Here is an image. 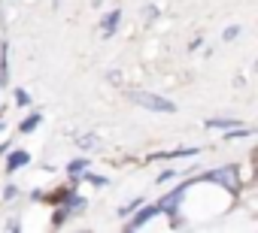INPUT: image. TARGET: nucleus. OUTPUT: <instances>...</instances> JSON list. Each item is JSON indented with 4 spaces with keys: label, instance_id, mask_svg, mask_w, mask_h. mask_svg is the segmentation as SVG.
<instances>
[{
    "label": "nucleus",
    "instance_id": "9",
    "mask_svg": "<svg viewBox=\"0 0 258 233\" xmlns=\"http://www.w3.org/2000/svg\"><path fill=\"white\" fill-rule=\"evenodd\" d=\"M10 49H7V43L0 46V85H7V79H10Z\"/></svg>",
    "mask_w": 258,
    "mask_h": 233
},
{
    "label": "nucleus",
    "instance_id": "4",
    "mask_svg": "<svg viewBox=\"0 0 258 233\" xmlns=\"http://www.w3.org/2000/svg\"><path fill=\"white\" fill-rule=\"evenodd\" d=\"M118 22H121V10H112V13H106V16L100 19V34H103V40H109V37L118 31Z\"/></svg>",
    "mask_w": 258,
    "mask_h": 233
},
{
    "label": "nucleus",
    "instance_id": "21",
    "mask_svg": "<svg viewBox=\"0 0 258 233\" xmlns=\"http://www.w3.org/2000/svg\"><path fill=\"white\" fill-rule=\"evenodd\" d=\"M4 128H7V125H4V122H0V131H4Z\"/></svg>",
    "mask_w": 258,
    "mask_h": 233
},
{
    "label": "nucleus",
    "instance_id": "6",
    "mask_svg": "<svg viewBox=\"0 0 258 233\" xmlns=\"http://www.w3.org/2000/svg\"><path fill=\"white\" fill-rule=\"evenodd\" d=\"M246 137H252V131H249V128H243V125H234V128L222 131V140H225V143H234V140H246Z\"/></svg>",
    "mask_w": 258,
    "mask_h": 233
},
{
    "label": "nucleus",
    "instance_id": "2",
    "mask_svg": "<svg viewBox=\"0 0 258 233\" xmlns=\"http://www.w3.org/2000/svg\"><path fill=\"white\" fill-rule=\"evenodd\" d=\"M195 182H219V185H225V191H240V176L234 167H219L213 173H201Z\"/></svg>",
    "mask_w": 258,
    "mask_h": 233
},
{
    "label": "nucleus",
    "instance_id": "8",
    "mask_svg": "<svg viewBox=\"0 0 258 233\" xmlns=\"http://www.w3.org/2000/svg\"><path fill=\"white\" fill-rule=\"evenodd\" d=\"M40 125H43V115H40V112H31L28 119H25V122L19 125V131H22V134H34V131H37Z\"/></svg>",
    "mask_w": 258,
    "mask_h": 233
},
{
    "label": "nucleus",
    "instance_id": "14",
    "mask_svg": "<svg viewBox=\"0 0 258 233\" xmlns=\"http://www.w3.org/2000/svg\"><path fill=\"white\" fill-rule=\"evenodd\" d=\"M82 176H85V182H91V185H94V188H106V179H103V176H94V173H91V170H85V173H82Z\"/></svg>",
    "mask_w": 258,
    "mask_h": 233
},
{
    "label": "nucleus",
    "instance_id": "7",
    "mask_svg": "<svg viewBox=\"0 0 258 233\" xmlns=\"http://www.w3.org/2000/svg\"><path fill=\"white\" fill-rule=\"evenodd\" d=\"M234 125H240V119H207V122H204L207 131H228V128H234Z\"/></svg>",
    "mask_w": 258,
    "mask_h": 233
},
{
    "label": "nucleus",
    "instance_id": "20",
    "mask_svg": "<svg viewBox=\"0 0 258 233\" xmlns=\"http://www.w3.org/2000/svg\"><path fill=\"white\" fill-rule=\"evenodd\" d=\"M10 152V143H4V146H0V155H7Z\"/></svg>",
    "mask_w": 258,
    "mask_h": 233
},
{
    "label": "nucleus",
    "instance_id": "16",
    "mask_svg": "<svg viewBox=\"0 0 258 233\" xmlns=\"http://www.w3.org/2000/svg\"><path fill=\"white\" fill-rule=\"evenodd\" d=\"M16 103H19V106H31V94H28L25 88H19V91H16Z\"/></svg>",
    "mask_w": 258,
    "mask_h": 233
},
{
    "label": "nucleus",
    "instance_id": "11",
    "mask_svg": "<svg viewBox=\"0 0 258 233\" xmlns=\"http://www.w3.org/2000/svg\"><path fill=\"white\" fill-rule=\"evenodd\" d=\"M76 146L82 152H91V149H97V137L94 134H82V137H76Z\"/></svg>",
    "mask_w": 258,
    "mask_h": 233
},
{
    "label": "nucleus",
    "instance_id": "3",
    "mask_svg": "<svg viewBox=\"0 0 258 233\" xmlns=\"http://www.w3.org/2000/svg\"><path fill=\"white\" fill-rule=\"evenodd\" d=\"M134 212H137V215H134L131 221H127V230H140L146 221H152V218L161 212V206H158V203H155V206H137Z\"/></svg>",
    "mask_w": 258,
    "mask_h": 233
},
{
    "label": "nucleus",
    "instance_id": "1",
    "mask_svg": "<svg viewBox=\"0 0 258 233\" xmlns=\"http://www.w3.org/2000/svg\"><path fill=\"white\" fill-rule=\"evenodd\" d=\"M127 100L131 103H137V106H143V109H149V112H164V115H173L176 112V103L173 100H167V97H161V94H152V91H131L127 94Z\"/></svg>",
    "mask_w": 258,
    "mask_h": 233
},
{
    "label": "nucleus",
    "instance_id": "18",
    "mask_svg": "<svg viewBox=\"0 0 258 233\" xmlns=\"http://www.w3.org/2000/svg\"><path fill=\"white\" fill-rule=\"evenodd\" d=\"M106 82H112V85H121V73H118V70H109V73H106Z\"/></svg>",
    "mask_w": 258,
    "mask_h": 233
},
{
    "label": "nucleus",
    "instance_id": "19",
    "mask_svg": "<svg viewBox=\"0 0 258 233\" xmlns=\"http://www.w3.org/2000/svg\"><path fill=\"white\" fill-rule=\"evenodd\" d=\"M170 179H176V170H164V173L158 176V185H161V182H170Z\"/></svg>",
    "mask_w": 258,
    "mask_h": 233
},
{
    "label": "nucleus",
    "instance_id": "13",
    "mask_svg": "<svg viewBox=\"0 0 258 233\" xmlns=\"http://www.w3.org/2000/svg\"><path fill=\"white\" fill-rule=\"evenodd\" d=\"M137 206H143V200H140V197H137V200H131V203H124V206H118V218H127Z\"/></svg>",
    "mask_w": 258,
    "mask_h": 233
},
{
    "label": "nucleus",
    "instance_id": "5",
    "mask_svg": "<svg viewBox=\"0 0 258 233\" xmlns=\"http://www.w3.org/2000/svg\"><path fill=\"white\" fill-rule=\"evenodd\" d=\"M28 164H31V155H28L25 149H16V152L7 155V173H16V170H22V167H28Z\"/></svg>",
    "mask_w": 258,
    "mask_h": 233
},
{
    "label": "nucleus",
    "instance_id": "10",
    "mask_svg": "<svg viewBox=\"0 0 258 233\" xmlns=\"http://www.w3.org/2000/svg\"><path fill=\"white\" fill-rule=\"evenodd\" d=\"M88 167H91V164H88L85 158H76V161H70V167H67V173H70V179L76 182V179H79V176H82V173H85Z\"/></svg>",
    "mask_w": 258,
    "mask_h": 233
},
{
    "label": "nucleus",
    "instance_id": "17",
    "mask_svg": "<svg viewBox=\"0 0 258 233\" xmlns=\"http://www.w3.org/2000/svg\"><path fill=\"white\" fill-rule=\"evenodd\" d=\"M16 197H19V188L16 185H7L4 188V200H16Z\"/></svg>",
    "mask_w": 258,
    "mask_h": 233
},
{
    "label": "nucleus",
    "instance_id": "12",
    "mask_svg": "<svg viewBox=\"0 0 258 233\" xmlns=\"http://www.w3.org/2000/svg\"><path fill=\"white\" fill-rule=\"evenodd\" d=\"M70 215H73V209L64 203V206H58V209H55V215H52V224H55V227H61V224H64Z\"/></svg>",
    "mask_w": 258,
    "mask_h": 233
},
{
    "label": "nucleus",
    "instance_id": "15",
    "mask_svg": "<svg viewBox=\"0 0 258 233\" xmlns=\"http://www.w3.org/2000/svg\"><path fill=\"white\" fill-rule=\"evenodd\" d=\"M237 37H240V25H231V28L222 31V40H225V43H231V40H237Z\"/></svg>",
    "mask_w": 258,
    "mask_h": 233
}]
</instances>
